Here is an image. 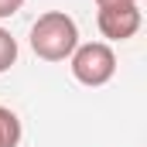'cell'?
<instances>
[{"label": "cell", "mask_w": 147, "mask_h": 147, "mask_svg": "<svg viewBox=\"0 0 147 147\" xmlns=\"http://www.w3.org/2000/svg\"><path fill=\"white\" fill-rule=\"evenodd\" d=\"M96 24H99V34L110 38V41H127L140 31L144 24V14H140V3H116V7H99L96 14Z\"/></svg>", "instance_id": "3"}, {"label": "cell", "mask_w": 147, "mask_h": 147, "mask_svg": "<svg viewBox=\"0 0 147 147\" xmlns=\"http://www.w3.org/2000/svg\"><path fill=\"white\" fill-rule=\"evenodd\" d=\"M69 69L82 86H106L116 75V55L106 41H86L69 55Z\"/></svg>", "instance_id": "2"}, {"label": "cell", "mask_w": 147, "mask_h": 147, "mask_svg": "<svg viewBox=\"0 0 147 147\" xmlns=\"http://www.w3.org/2000/svg\"><path fill=\"white\" fill-rule=\"evenodd\" d=\"M21 7H24V0H0V21L14 17V14H17Z\"/></svg>", "instance_id": "6"}, {"label": "cell", "mask_w": 147, "mask_h": 147, "mask_svg": "<svg viewBox=\"0 0 147 147\" xmlns=\"http://www.w3.org/2000/svg\"><path fill=\"white\" fill-rule=\"evenodd\" d=\"M79 48V24L65 10H45L31 24V51L45 62H65Z\"/></svg>", "instance_id": "1"}, {"label": "cell", "mask_w": 147, "mask_h": 147, "mask_svg": "<svg viewBox=\"0 0 147 147\" xmlns=\"http://www.w3.org/2000/svg\"><path fill=\"white\" fill-rule=\"evenodd\" d=\"M14 62H17V38L7 28H0V72H7Z\"/></svg>", "instance_id": "5"}, {"label": "cell", "mask_w": 147, "mask_h": 147, "mask_svg": "<svg viewBox=\"0 0 147 147\" xmlns=\"http://www.w3.org/2000/svg\"><path fill=\"white\" fill-rule=\"evenodd\" d=\"M116 3H140V0H96V7H116Z\"/></svg>", "instance_id": "7"}, {"label": "cell", "mask_w": 147, "mask_h": 147, "mask_svg": "<svg viewBox=\"0 0 147 147\" xmlns=\"http://www.w3.org/2000/svg\"><path fill=\"white\" fill-rule=\"evenodd\" d=\"M21 116L10 106H0V147H17L21 144Z\"/></svg>", "instance_id": "4"}]
</instances>
